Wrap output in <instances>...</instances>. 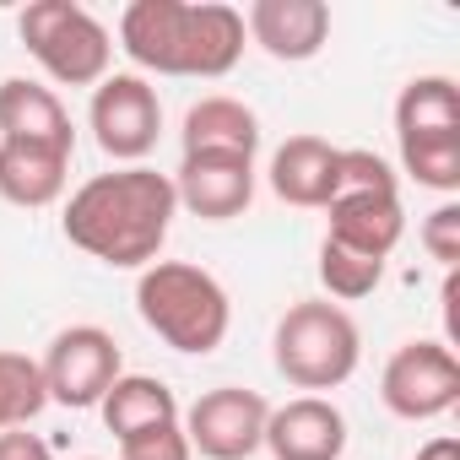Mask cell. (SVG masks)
Returning a JSON list of instances; mask_svg holds the SVG:
<instances>
[{
	"label": "cell",
	"instance_id": "3",
	"mask_svg": "<svg viewBox=\"0 0 460 460\" xmlns=\"http://www.w3.org/2000/svg\"><path fill=\"white\" fill-rule=\"evenodd\" d=\"M271 363L277 374L304 390V395H320V390H341L358 363H363V331L358 320L331 304V298H304L293 304L282 320H277V336H271Z\"/></svg>",
	"mask_w": 460,
	"mask_h": 460
},
{
	"label": "cell",
	"instance_id": "21",
	"mask_svg": "<svg viewBox=\"0 0 460 460\" xmlns=\"http://www.w3.org/2000/svg\"><path fill=\"white\" fill-rule=\"evenodd\" d=\"M44 406H49V390H44L39 358H28V352H0V433L28 428Z\"/></svg>",
	"mask_w": 460,
	"mask_h": 460
},
{
	"label": "cell",
	"instance_id": "2",
	"mask_svg": "<svg viewBox=\"0 0 460 460\" xmlns=\"http://www.w3.org/2000/svg\"><path fill=\"white\" fill-rule=\"evenodd\" d=\"M136 314L157 341H168L184 358L217 352L227 341V325H234L227 288L190 261H152L136 277Z\"/></svg>",
	"mask_w": 460,
	"mask_h": 460
},
{
	"label": "cell",
	"instance_id": "15",
	"mask_svg": "<svg viewBox=\"0 0 460 460\" xmlns=\"http://www.w3.org/2000/svg\"><path fill=\"white\" fill-rule=\"evenodd\" d=\"M244 12L222 6V0H190L184 12V55H179V76H200V82H217L239 66L244 55Z\"/></svg>",
	"mask_w": 460,
	"mask_h": 460
},
{
	"label": "cell",
	"instance_id": "27",
	"mask_svg": "<svg viewBox=\"0 0 460 460\" xmlns=\"http://www.w3.org/2000/svg\"><path fill=\"white\" fill-rule=\"evenodd\" d=\"M0 460H55L49 444L28 428H12V433H0Z\"/></svg>",
	"mask_w": 460,
	"mask_h": 460
},
{
	"label": "cell",
	"instance_id": "26",
	"mask_svg": "<svg viewBox=\"0 0 460 460\" xmlns=\"http://www.w3.org/2000/svg\"><path fill=\"white\" fill-rule=\"evenodd\" d=\"M341 190H395V173L379 152L341 146Z\"/></svg>",
	"mask_w": 460,
	"mask_h": 460
},
{
	"label": "cell",
	"instance_id": "4",
	"mask_svg": "<svg viewBox=\"0 0 460 460\" xmlns=\"http://www.w3.org/2000/svg\"><path fill=\"white\" fill-rule=\"evenodd\" d=\"M22 44L60 87H98L114 66L109 28L76 0H33L22 12Z\"/></svg>",
	"mask_w": 460,
	"mask_h": 460
},
{
	"label": "cell",
	"instance_id": "20",
	"mask_svg": "<svg viewBox=\"0 0 460 460\" xmlns=\"http://www.w3.org/2000/svg\"><path fill=\"white\" fill-rule=\"evenodd\" d=\"M460 130V87L449 76H411L395 98V141Z\"/></svg>",
	"mask_w": 460,
	"mask_h": 460
},
{
	"label": "cell",
	"instance_id": "6",
	"mask_svg": "<svg viewBox=\"0 0 460 460\" xmlns=\"http://www.w3.org/2000/svg\"><path fill=\"white\" fill-rule=\"evenodd\" d=\"M87 125H93V141L103 146V157L136 168L157 136H163V103H157V87L136 71H119V76H103L93 87V109H87Z\"/></svg>",
	"mask_w": 460,
	"mask_h": 460
},
{
	"label": "cell",
	"instance_id": "9",
	"mask_svg": "<svg viewBox=\"0 0 460 460\" xmlns=\"http://www.w3.org/2000/svg\"><path fill=\"white\" fill-rule=\"evenodd\" d=\"M173 200L195 211L200 222H234L255 200V157L227 152H184L173 173Z\"/></svg>",
	"mask_w": 460,
	"mask_h": 460
},
{
	"label": "cell",
	"instance_id": "17",
	"mask_svg": "<svg viewBox=\"0 0 460 460\" xmlns=\"http://www.w3.org/2000/svg\"><path fill=\"white\" fill-rule=\"evenodd\" d=\"M66 179H71V152L39 141H0V200L44 211L66 195Z\"/></svg>",
	"mask_w": 460,
	"mask_h": 460
},
{
	"label": "cell",
	"instance_id": "8",
	"mask_svg": "<svg viewBox=\"0 0 460 460\" xmlns=\"http://www.w3.org/2000/svg\"><path fill=\"white\" fill-rule=\"evenodd\" d=\"M39 368H44L49 401L82 411V406H98L109 395V385L125 374V358H119V341L103 325H71L49 341Z\"/></svg>",
	"mask_w": 460,
	"mask_h": 460
},
{
	"label": "cell",
	"instance_id": "28",
	"mask_svg": "<svg viewBox=\"0 0 460 460\" xmlns=\"http://www.w3.org/2000/svg\"><path fill=\"white\" fill-rule=\"evenodd\" d=\"M417 460H460V438L438 433V438H428V444L417 449Z\"/></svg>",
	"mask_w": 460,
	"mask_h": 460
},
{
	"label": "cell",
	"instance_id": "14",
	"mask_svg": "<svg viewBox=\"0 0 460 460\" xmlns=\"http://www.w3.org/2000/svg\"><path fill=\"white\" fill-rule=\"evenodd\" d=\"M184 12H190V0H130V6H125V17H119V49L130 55L136 71L179 76Z\"/></svg>",
	"mask_w": 460,
	"mask_h": 460
},
{
	"label": "cell",
	"instance_id": "13",
	"mask_svg": "<svg viewBox=\"0 0 460 460\" xmlns=\"http://www.w3.org/2000/svg\"><path fill=\"white\" fill-rule=\"evenodd\" d=\"M271 195L304 211H325L341 195V146L320 136H288L271 152Z\"/></svg>",
	"mask_w": 460,
	"mask_h": 460
},
{
	"label": "cell",
	"instance_id": "7",
	"mask_svg": "<svg viewBox=\"0 0 460 460\" xmlns=\"http://www.w3.org/2000/svg\"><path fill=\"white\" fill-rule=\"evenodd\" d=\"M266 417H271V406L261 390L217 385L200 401H190L179 428L190 438V455H200V460H250L266 444Z\"/></svg>",
	"mask_w": 460,
	"mask_h": 460
},
{
	"label": "cell",
	"instance_id": "11",
	"mask_svg": "<svg viewBox=\"0 0 460 460\" xmlns=\"http://www.w3.org/2000/svg\"><path fill=\"white\" fill-rule=\"evenodd\" d=\"M401 234H406V211L395 190H341L325 206V239L368 261H390Z\"/></svg>",
	"mask_w": 460,
	"mask_h": 460
},
{
	"label": "cell",
	"instance_id": "18",
	"mask_svg": "<svg viewBox=\"0 0 460 460\" xmlns=\"http://www.w3.org/2000/svg\"><path fill=\"white\" fill-rule=\"evenodd\" d=\"M184 152H227V157H255L261 152V119L239 98H200L184 114L179 130Z\"/></svg>",
	"mask_w": 460,
	"mask_h": 460
},
{
	"label": "cell",
	"instance_id": "22",
	"mask_svg": "<svg viewBox=\"0 0 460 460\" xmlns=\"http://www.w3.org/2000/svg\"><path fill=\"white\" fill-rule=\"evenodd\" d=\"M401 168H406L422 190L455 195V190H460V130H449V136H417V141H401Z\"/></svg>",
	"mask_w": 460,
	"mask_h": 460
},
{
	"label": "cell",
	"instance_id": "24",
	"mask_svg": "<svg viewBox=\"0 0 460 460\" xmlns=\"http://www.w3.org/2000/svg\"><path fill=\"white\" fill-rule=\"evenodd\" d=\"M119 460H195V455H190L184 428L179 422H163V428H146V433L119 438Z\"/></svg>",
	"mask_w": 460,
	"mask_h": 460
},
{
	"label": "cell",
	"instance_id": "29",
	"mask_svg": "<svg viewBox=\"0 0 460 460\" xmlns=\"http://www.w3.org/2000/svg\"><path fill=\"white\" fill-rule=\"evenodd\" d=\"M93 460H98V455H93Z\"/></svg>",
	"mask_w": 460,
	"mask_h": 460
},
{
	"label": "cell",
	"instance_id": "16",
	"mask_svg": "<svg viewBox=\"0 0 460 460\" xmlns=\"http://www.w3.org/2000/svg\"><path fill=\"white\" fill-rule=\"evenodd\" d=\"M0 141H39V146L76 152V130H71L66 103L55 98V87L28 82V76L0 82Z\"/></svg>",
	"mask_w": 460,
	"mask_h": 460
},
{
	"label": "cell",
	"instance_id": "1",
	"mask_svg": "<svg viewBox=\"0 0 460 460\" xmlns=\"http://www.w3.org/2000/svg\"><path fill=\"white\" fill-rule=\"evenodd\" d=\"M173 179L136 163V168H114V173H93L71 200H66V239L114 266V271H146L163 244H168V227H173Z\"/></svg>",
	"mask_w": 460,
	"mask_h": 460
},
{
	"label": "cell",
	"instance_id": "25",
	"mask_svg": "<svg viewBox=\"0 0 460 460\" xmlns=\"http://www.w3.org/2000/svg\"><path fill=\"white\" fill-rule=\"evenodd\" d=\"M422 250L438 266L455 271V261H460V206L455 200H444L438 211H428V222H422Z\"/></svg>",
	"mask_w": 460,
	"mask_h": 460
},
{
	"label": "cell",
	"instance_id": "10",
	"mask_svg": "<svg viewBox=\"0 0 460 460\" xmlns=\"http://www.w3.org/2000/svg\"><path fill=\"white\" fill-rule=\"evenodd\" d=\"M261 449H271V460H341L347 417L325 395H293L288 406H271Z\"/></svg>",
	"mask_w": 460,
	"mask_h": 460
},
{
	"label": "cell",
	"instance_id": "19",
	"mask_svg": "<svg viewBox=\"0 0 460 460\" xmlns=\"http://www.w3.org/2000/svg\"><path fill=\"white\" fill-rule=\"evenodd\" d=\"M103 411V428L114 438H130V433H146V428H163V422H179V401L163 379L152 374H119L109 385V395L98 401Z\"/></svg>",
	"mask_w": 460,
	"mask_h": 460
},
{
	"label": "cell",
	"instance_id": "5",
	"mask_svg": "<svg viewBox=\"0 0 460 460\" xmlns=\"http://www.w3.org/2000/svg\"><path fill=\"white\" fill-rule=\"evenodd\" d=\"M379 401L401 422H433L460 401V358L449 341H406L379 374Z\"/></svg>",
	"mask_w": 460,
	"mask_h": 460
},
{
	"label": "cell",
	"instance_id": "12",
	"mask_svg": "<svg viewBox=\"0 0 460 460\" xmlns=\"http://www.w3.org/2000/svg\"><path fill=\"white\" fill-rule=\"evenodd\" d=\"M244 33L271 60L304 66L331 44V6L325 0H255L244 12Z\"/></svg>",
	"mask_w": 460,
	"mask_h": 460
},
{
	"label": "cell",
	"instance_id": "23",
	"mask_svg": "<svg viewBox=\"0 0 460 460\" xmlns=\"http://www.w3.org/2000/svg\"><path fill=\"white\" fill-rule=\"evenodd\" d=\"M320 282H325L331 298L358 304V298H368V293L385 282V261H368V255L341 250V244L325 239V244H320Z\"/></svg>",
	"mask_w": 460,
	"mask_h": 460
}]
</instances>
